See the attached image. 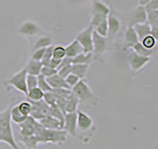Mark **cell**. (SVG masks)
Here are the masks:
<instances>
[{
    "mask_svg": "<svg viewBox=\"0 0 158 149\" xmlns=\"http://www.w3.org/2000/svg\"><path fill=\"white\" fill-rule=\"evenodd\" d=\"M15 99L12 98L8 106H6L2 111H0V144L6 143L11 147V149H21L15 139L13 133L11 118H10V109H11Z\"/></svg>",
    "mask_w": 158,
    "mask_h": 149,
    "instance_id": "1",
    "label": "cell"
},
{
    "mask_svg": "<svg viewBox=\"0 0 158 149\" xmlns=\"http://www.w3.org/2000/svg\"><path fill=\"white\" fill-rule=\"evenodd\" d=\"M97 128L93 118L87 112L77 111V127L76 137L82 143H89L95 135Z\"/></svg>",
    "mask_w": 158,
    "mask_h": 149,
    "instance_id": "2",
    "label": "cell"
},
{
    "mask_svg": "<svg viewBox=\"0 0 158 149\" xmlns=\"http://www.w3.org/2000/svg\"><path fill=\"white\" fill-rule=\"evenodd\" d=\"M71 92L78 98L79 103L90 106H97L99 104L98 97L92 92L85 79H79V82L71 88Z\"/></svg>",
    "mask_w": 158,
    "mask_h": 149,
    "instance_id": "3",
    "label": "cell"
},
{
    "mask_svg": "<svg viewBox=\"0 0 158 149\" xmlns=\"http://www.w3.org/2000/svg\"><path fill=\"white\" fill-rule=\"evenodd\" d=\"M35 135L39 138L40 144L52 143L56 144V145H62L67 140V133L63 129H57V130L46 129L41 124L38 127Z\"/></svg>",
    "mask_w": 158,
    "mask_h": 149,
    "instance_id": "4",
    "label": "cell"
},
{
    "mask_svg": "<svg viewBox=\"0 0 158 149\" xmlns=\"http://www.w3.org/2000/svg\"><path fill=\"white\" fill-rule=\"evenodd\" d=\"M26 77L27 72L24 69L20 70L19 72L12 74L8 79L4 82V87L6 88V91L9 92L11 88H15L26 96L28 93V89L26 86Z\"/></svg>",
    "mask_w": 158,
    "mask_h": 149,
    "instance_id": "5",
    "label": "cell"
},
{
    "mask_svg": "<svg viewBox=\"0 0 158 149\" xmlns=\"http://www.w3.org/2000/svg\"><path fill=\"white\" fill-rule=\"evenodd\" d=\"M92 42H93V54L95 61L103 62L102 56L106 52L110 50V45H109V39L107 37H102L98 35L93 30L92 33Z\"/></svg>",
    "mask_w": 158,
    "mask_h": 149,
    "instance_id": "6",
    "label": "cell"
},
{
    "mask_svg": "<svg viewBox=\"0 0 158 149\" xmlns=\"http://www.w3.org/2000/svg\"><path fill=\"white\" fill-rule=\"evenodd\" d=\"M127 64L130 71L132 74H136L137 73H139L141 70L144 68L146 65L150 62L151 58L141 56V55L135 53V51L131 50L127 54Z\"/></svg>",
    "mask_w": 158,
    "mask_h": 149,
    "instance_id": "7",
    "label": "cell"
},
{
    "mask_svg": "<svg viewBox=\"0 0 158 149\" xmlns=\"http://www.w3.org/2000/svg\"><path fill=\"white\" fill-rule=\"evenodd\" d=\"M92 33H93V28L88 26L86 28H84L82 31H80L75 36L74 40H76L80 44V46L83 49V53H93Z\"/></svg>",
    "mask_w": 158,
    "mask_h": 149,
    "instance_id": "8",
    "label": "cell"
},
{
    "mask_svg": "<svg viewBox=\"0 0 158 149\" xmlns=\"http://www.w3.org/2000/svg\"><path fill=\"white\" fill-rule=\"evenodd\" d=\"M17 33L25 37H35L42 35L43 29L40 25L35 21H24L17 29Z\"/></svg>",
    "mask_w": 158,
    "mask_h": 149,
    "instance_id": "9",
    "label": "cell"
},
{
    "mask_svg": "<svg viewBox=\"0 0 158 149\" xmlns=\"http://www.w3.org/2000/svg\"><path fill=\"white\" fill-rule=\"evenodd\" d=\"M40 126V123L38 120H36L32 116H28L25 120L18 124L19 128V134L24 136H29V135H35L38 127Z\"/></svg>",
    "mask_w": 158,
    "mask_h": 149,
    "instance_id": "10",
    "label": "cell"
},
{
    "mask_svg": "<svg viewBox=\"0 0 158 149\" xmlns=\"http://www.w3.org/2000/svg\"><path fill=\"white\" fill-rule=\"evenodd\" d=\"M32 104V111L30 116H32L35 118L36 120H40L44 117H46L48 115V111H49V106L44 102V99L39 102H32L29 101Z\"/></svg>",
    "mask_w": 158,
    "mask_h": 149,
    "instance_id": "11",
    "label": "cell"
},
{
    "mask_svg": "<svg viewBox=\"0 0 158 149\" xmlns=\"http://www.w3.org/2000/svg\"><path fill=\"white\" fill-rule=\"evenodd\" d=\"M76 127H77V111L64 114L62 129L67 133V135L76 137Z\"/></svg>",
    "mask_w": 158,
    "mask_h": 149,
    "instance_id": "12",
    "label": "cell"
},
{
    "mask_svg": "<svg viewBox=\"0 0 158 149\" xmlns=\"http://www.w3.org/2000/svg\"><path fill=\"white\" fill-rule=\"evenodd\" d=\"M108 23V36L107 38H114L120 33L122 28V22L120 18L116 16L115 14L110 13L107 16Z\"/></svg>",
    "mask_w": 158,
    "mask_h": 149,
    "instance_id": "13",
    "label": "cell"
},
{
    "mask_svg": "<svg viewBox=\"0 0 158 149\" xmlns=\"http://www.w3.org/2000/svg\"><path fill=\"white\" fill-rule=\"evenodd\" d=\"M139 42L136 36V33L132 26L127 27L125 33H123V50H131L135 45Z\"/></svg>",
    "mask_w": 158,
    "mask_h": 149,
    "instance_id": "14",
    "label": "cell"
},
{
    "mask_svg": "<svg viewBox=\"0 0 158 149\" xmlns=\"http://www.w3.org/2000/svg\"><path fill=\"white\" fill-rule=\"evenodd\" d=\"M111 8L103 0H91V14H102L108 16Z\"/></svg>",
    "mask_w": 158,
    "mask_h": 149,
    "instance_id": "15",
    "label": "cell"
},
{
    "mask_svg": "<svg viewBox=\"0 0 158 149\" xmlns=\"http://www.w3.org/2000/svg\"><path fill=\"white\" fill-rule=\"evenodd\" d=\"M146 21H147V13L144 6H137L132 14V18L131 20V24L130 26H133L135 24L146 23Z\"/></svg>",
    "mask_w": 158,
    "mask_h": 149,
    "instance_id": "16",
    "label": "cell"
},
{
    "mask_svg": "<svg viewBox=\"0 0 158 149\" xmlns=\"http://www.w3.org/2000/svg\"><path fill=\"white\" fill-rule=\"evenodd\" d=\"M15 139H16V141L22 142L24 145L27 147V149H37V147L40 144L39 138L36 135L24 136V135H21V134L18 133Z\"/></svg>",
    "mask_w": 158,
    "mask_h": 149,
    "instance_id": "17",
    "label": "cell"
},
{
    "mask_svg": "<svg viewBox=\"0 0 158 149\" xmlns=\"http://www.w3.org/2000/svg\"><path fill=\"white\" fill-rule=\"evenodd\" d=\"M38 121L44 128H46V129H52V130L62 129V125H61V123L59 122V120H57L56 118H54L51 115H48L46 117L40 119Z\"/></svg>",
    "mask_w": 158,
    "mask_h": 149,
    "instance_id": "18",
    "label": "cell"
},
{
    "mask_svg": "<svg viewBox=\"0 0 158 149\" xmlns=\"http://www.w3.org/2000/svg\"><path fill=\"white\" fill-rule=\"evenodd\" d=\"M46 79H47L48 84H49V87L52 88V89H53V88L70 89V88L67 86L65 79H64L63 78H61L58 74H53V76L49 77V78H46Z\"/></svg>",
    "mask_w": 158,
    "mask_h": 149,
    "instance_id": "19",
    "label": "cell"
},
{
    "mask_svg": "<svg viewBox=\"0 0 158 149\" xmlns=\"http://www.w3.org/2000/svg\"><path fill=\"white\" fill-rule=\"evenodd\" d=\"M42 68H43L42 62L35 61V60L30 58L27 61L26 65H25L24 70L29 74H33V76H39V74H41Z\"/></svg>",
    "mask_w": 158,
    "mask_h": 149,
    "instance_id": "20",
    "label": "cell"
},
{
    "mask_svg": "<svg viewBox=\"0 0 158 149\" xmlns=\"http://www.w3.org/2000/svg\"><path fill=\"white\" fill-rule=\"evenodd\" d=\"M81 53H83V49L76 40H73L70 44L65 47V57L67 58L73 59Z\"/></svg>",
    "mask_w": 158,
    "mask_h": 149,
    "instance_id": "21",
    "label": "cell"
},
{
    "mask_svg": "<svg viewBox=\"0 0 158 149\" xmlns=\"http://www.w3.org/2000/svg\"><path fill=\"white\" fill-rule=\"evenodd\" d=\"M17 102H18V101L15 99V102L13 103L11 109H10V118H11V121L15 122L16 124H20V123H22L28 116L24 115V114L19 111L18 106H17Z\"/></svg>",
    "mask_w": 158,
    "mask_h": 149,
    "instance_id": "22",
    "label": "cell"
},
{
    "mask_svg": "<svg viewBox=\"0 0 158 149\" xmlns=\"http://www.w3.org/2000/svg\"><path fill=\"white\" fill-rule=\"evenodd\" d=\"M95 62L93 53H81L75 58L71 59V65L72 64H83V65H90Z\"/></svg>",
    "mask_w": 158,
    "mask_h": 149,
    "instance_id": "23",
    "label": "cell"
},
{
    "mask_svg": "<svg viewBox=\"0 0 158 149\" xmlns=\"http://www.w3.org/2000/svg\"><path fill=\"white\" fill-rule=\"evenodd\" d=\"M131 50H132V51H135V52L137 53V54L141 55V56L148 57V58L154 57L155 55L157 54V47L154 48V49H147V48H145V47H143L139 42H137Z\"/></svg>",
    "mask_w": 158,
    "mask_h": 149,
    "instance_id": "24",
    "label": "cell"
},
{
    "mask_svg": "<svg viewBox=\"0 0 158 149\" xmlns=\"http://www.w3.org/2000/svg\"><path fill=\"white\" fill-rule=\"evenodd\" d=\"M133 29L136 33V36L138 38V41H140L141 39H143L146 36L151 35V29L150 26L147 23H142V24H135L133 25Z\"/></svg>",
    "mask_w": 158,
    "mask_h": 149,
    "instance_id": "25",
    "label": "cell"
},
{
    "mask_svg": "<svg viewBox=\"0 0 158 149\" xmlns=\"http://www.w3.org/2000/svg\"><path fill=\"white\" fill-rule=\"evenodd\" d=\"M89 65L83 64H72L71 65V74H74L80 79H84L86 78L89 70Z\"/></svg>",
    "mask_w": 158,
    "mask_h": 149,
    "instance_id": "26",
    "label": "cell"
},
{
    "mask_svg": "<svg viewBox=\"0 0 158 149\" xmlns=\"http://www.w3.org/2000/svg\"><path fill=\"white\" fill-rule=\"evenodd\" d=\"M79 106V102L78 98L74 96V93L71 92L70 96L68 97L66 103H65V108H64V111L65 113H70V112H75L78 109Z\"/></svg>",
    "mask_w": 158,
    "mask_h": 149,
    "instance_id": "27",
    "label": "cell"
},
{
    "mask_svg": "<svg viewBox=\"0 0 158 149\" xmlns=\"http://www.w3.org/2000/svg\"><path fill=\"white\" fill-rule=\"evenodd\" d=\"M52 45V39L48 36H40L34 43L33 50H38V49H43V48H48V46Z\"/></svg>",
    "mask_w": 158,
    "mask_h": 149,
    "instance_id": "28",
    "label": "cell"
},
{
    "mask_svg": "<svg viewBox=\"0 0 158 149\" xmlns=\"http://www.w3.org/2000/svg\"><path fill=\"white\" fill-rule=\"evenodd\" d=\"M26 98L28 101H32V102L42 101L44 98V92H42L41 89L37 87V88H35L28 92V93L26 94Z\"/></svg>",
    "mask_w": 158,
    "mask_h": 149,
    "instance_id": "29",
    "label": "cell"
},
{
    "mask_svg": "<svg viewBox=\"0 0 158 149\" xmlns=\"http://www.w3.org/2000/svg\"><path fill=\"white\" fill-rule=\"evenodd\" d=\"M48 115H51L54 118H56L57 120H59V122L61 123V125L63 126V121H64V113L59 108L56 104V106H49V111H48Z\"/></svg>",
    "mask_w": 158,
    "mask_h": 149,
    "instance_id": "30",
    "label": "cell"
},
{
    "mask_svg": "<svg viewBox=\"0 0 158 149\" xmlns=\"http://www.w3.org/2000/svg\"><path fill=\"white\" fill-rule=\"evenodd\" d=\"M17 106H18L19 111H21L24 115L30 116V114H31V111H32V104L27 98L22 99L21 102H17Z\"/></svg>",
    "mask_w": 158,
    "mask_h": 149,
    "instance_id": "31",
    "label": "cell"
},
{
    "mask_svg": "<svg viewBox=\"0 0 158 149\" xmlns=\"http://www.w3.org/2000/svg\"><path fill=\"white\" fill-rule=\"evenodd\" d=\"M65 57V47L61 44L53 45L52 48V58L56 60H62Z\"/></svg>",
    "mask_w": 158,
    "mask_h": 149,
    "instance_id": "32",
    "label": "cell"
},
{
    "mask_svg": "<svg viewBox=\"0 0 158 149\" xmlns=\"http://www.w3.org/2000/svg\"><path fill=\"white\" fill-rule=\"evenodd\" d=\"M139 43L142 45L143 47H145L147 49H154L157 47V40L154 37H152L151 35L141 39L139 41Z\"/></svg>",
    "mask_w": 158,
    "mask_h": 149,
    "instance_id": "33",
    "label": "cell"
},
{
    "mask_svg": "<svg viewBox=\"0 0 158 149\" xmlns=\"http://www.w3.org/2000/svg\"><path fill=\"white\" fill-rule=\"evenodd\" d=\"M38 78V88L41 89L44 93H48V92H52V88L49 87V84L47 82V79L44 78L42 74H39L37 76Z\"/></svg>",
    "mask_w": 158,
    "mask_h": 149,
    "instance_id": "34",
    "label": "cell"
},
{
    "mask_svg": "<svg viewBox=\"0 0 158 149\" xmlns=\"http://www.w3.org/2000/svg\"><path fill=\"white\" fill-rule=\"evenodd\" d=\"M98 35H100L102 37H107L108 36V23H107V19L102 21L99 25L93 29Z\"/></svg>",
    "mask_w": 158,
    "mask_h": 149,
    "instance_id": "35",
    "label": "cell"
},
{
    "mask_svg": "<svg viewBox=\"0 0 158 149\" xmlns=\"http://www.w3.org/2000/svg\"><path fill=\"white\" fill-rule=\"evenodd\" d=\"M107 19L106 15H102V14H91V20L90 23H89V26L92 27L93 29L95 28L97 25L100 24L102 21Z\"/></svg>",
    "mask_w": 158,
    "mask_h": 149,
    "instance_id": "36",
    "label": "cell"
},
{
    "mask_svg": "<svg viewBox=\"0 0 158 149\" xmlns=\"http://www.w3.org/2000/svg\"><path fill=\"white\" fill-rule=\"evenodd\" d=\"M26 86L28 92L31 91V89L35 88L38 87V78L37 76H33V74H27L26 77Z\"/></svg>",
    "mask_w": 158,
    "mask_h": 149,
    "instance_id": "37",
    "label": "cell"
},
{
    "mask_svg": "<svg viewBox=\"0 0 158 149\" xmlns=\"http://www.w3.org/2000/svg\"><path fill=\"white\" fill-rule=\"evenodd\" d=\"M43 99L48 106H56V98L52 92L44 93V98Z\"/></svg>",
    "mask_w": 158,
    "mask_h": 149,
    "instance_id": "38",
    "label": "cell"
},
{
    "mask_svg": "<svg viewBox=\"0 0 158 149\" xmlns=\"http://www.w3.org/2000/svg\"><path fill=\"white\" fill-rule=\"evenodd\" d=\"M57 74V71L56 69H52V68H49V67H46V66H43L42 70H41V74L42 76H44V78H49L53 76V74Z\"/></svg>",
    "mask_w": 158,
    "mask_h": 149,
    "instance_id": "39",
    "label": "cell"
},
{
    "mask_svg": "<svg viewBox=\"0 0 158 149\" xmlns=\"http://www.w3.org/2000/svg\"><path fill=\"white\" fill-rule=\"evenodd\" d=\"M64 79H65V82H66V84H67V86H68L69 88H70V89H71V88L79 82V79H79L77 76H75L74 74H70L69 76H67Z\"/></svg>",
    "mask_w": 158,
    "mask_h": 149,
    "instance_id": "40",
    "label": "cell"
},
{
    "mask_svg": "<svg viewBox=\"0 0 158 149\" xmlns=\"http://www.w3.org/2000/svg\"><path fill=\"white\" fill-rule=\"evenodd\" d=\"M44 51H46V48L35 50L32 54L31 59L35 60V61H38V62H42V60L44 58Z\"/></svg>",
    "mask_w": 158,
    "mask_h": 149,
    "instance_id": "41",
    "label": "cell"
},
{
    "mask_svg": "<svg viewBox=\"0 0 158 149\" xmlns=\"http://www.w3.org/2000/svg\"><path fill=\"white\" fill-rule=\"evenodd\" d=\"M57 74L61 78L65 79L67 76H69V74H71V65H68V66H65V67H63L61 69H59L57 71Z\"/></svg>",
    "mask_w": 158,
    "mask_h": 149,
    "instance_id": "42",
    "label": "cell"
},
{
    "mask_svg": "<svg viewBox=\"0 0 158 149\" xmlns=\"http://www.w3.org/2000/svg\"><path fill=\"white\" fill-rule=\"evenodd\" d=\"M144 8L146 11H154L158 10V0H149L145 5Z\"/></svg>",
    "mask_w": 158,
    "mask_h": 149,
    "instance_id": "43",
    "label": "cell"
},
{
    "mask_svg": "<svg viewBox=\"0 0 158 149\" xmlns=\"http://www.w3.org/2000/svg\"><path fill=\"white\" fill-rule=\"evenodd\" d=\"M68 65H71V59L67 58V57H64L60 61V63H59L58 67L56 68V71H58L59 69H61V68L65 67V66H68Z\"/></svg>",
    "mask_w": 158,
    "mask_h": 149,
    "instance_id": "44",
    "label": "cell"
},
{
    "mask_svg": "<svg viewBox=\"0 0 158 149\" xmlns=\"http://www.w3.org/2000/svg\"><path fill=\"white\" fill-rule=\"evenodd\" d=\"M149 0H138V6H144Z\"/></svg>",
    "mask_w": 158,
    "mask_h": 149,
    "instance_id": "45",
    "label": "cell"
}]
</instances>
